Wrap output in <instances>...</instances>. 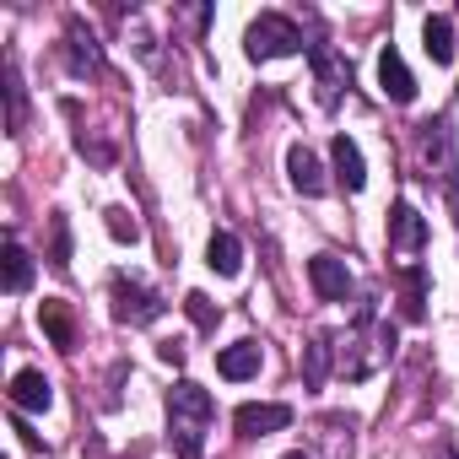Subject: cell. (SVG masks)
<instances>
[{"label":"cell","mask_w":459,"mask_h":459,"mask_svg":"<svg viewBox=\"0 0 459 459\" xmlns=\"http://www.w3.org/2000/svg\"><path fill=\"white\" fill-rule=\"evenodd\" d=\"M211 421H216V400H211V389H200V384H189V378L168 389V432H173L178 459H200Z\"/></svg>","instance_id":"cell-1"},{"label":"cell","mask_w":459,"mask_h":459,"mask_svg":"<svg viewBox=\"0 0 459 459\" xmlns=\"http://www.w3.org/2000/svg\"><path fill=\"white\" fill-rule=\"evenodd\" d=\"M244 49H249V60H281V55H303L308 44H303V28H298L292 17L260 12V17L249 22V33H244Z\"/></svg>","instance_id":"cell-2"},{"label":"cell","mask_w":459,"mask_h":459,"mask_svg":"<svg viewBox=\"0 0 459 459\" xmlns=\"http://www.w3.org/2000/svg\"><path fill=\"white\" fill-rule=\"evenodd\" d=\"M308 60H314V82H319V103L330 108L346 87H351V60L330 44H308Z\"/></svg>","instance_id":"cell-3"},{"label":"cell","mask_w":459,"mask_h":459,"mask_svg":"<svg viewBox=\"0 0 459 459\" xmlns=\"http://www.w3.org/2000/svg\"><path fill=\"white\" fill-rule=\"evenodd\" d=\"M162 308H168V303H162L157 292H146V287H135V281H125V276L114 281V319H119V325H157Z\"/></svg>","instance_id":"cell-4"},{"label":"cell","mask_w":459,"mask_h":459,"mask_svg":"<svg viewBox=\"0 0 459 459\" xmlns=\"http://www.w3.org/2000/svg\"><path fill=\"white\" fill-rule=\"evenodd\" d=\"M233 427L244 437H271V432L292 427V405H281V400H249V405L233 411Z\"/></svg>","instance_id":"cell-5"},{"label":"cell","mask_w":459,"mask_h":459,"mask_svg":"<svg viewBox=\"0 0 459 459\" xmlns=\"http://www.w3.org/2000/svg\"><path fill=\"white\" fill-rule=\"evenodd\" d=\"M421 244H427V216L411 200H394V211H389V249L394 255H421Z\"/></svg>","instance_id":"cell-6"},{"label":"cell","mask_w":459,"mask_h":459,"mask_svg":"<svg viewBox=\"0 0 459 459\" xmlns=\"http://www.w3.org/2000/svg\"><path fill=\"white\" fill-rule=\"evenodd\" d=\"M308 281H314V292H319L325 303H341V298L351 292V271H346V260H335V255H314V260H308Z\"/></svg>","instance_id":"cell-7"},{"label":"cell","mask_w":459,"mask_h":459,"mask_svg":"<svg viewBox=\"0 0 459 459\" xmlns=\"http://www.w3.org/2000/svg\"><path fill=\"white\" fill-rule=\"evenodd\" d=\"M378 87H384V98H389V103H411V98H416V76L405 71V60H400V49H394V44L378 55Z\"/></svg>","instance_id":"cell-8"},{"label":"cell","mask_w":459,"mask_h":459,"mask_svg":"<svg viewBox=\"0 0 459 459\" xmlns=\"http://www.w3.org/2000/svg\"><path fill=\"white\" fill-rule=\"evenodd\" d=\"M330 162H335V184H341L346 195H357V189L368 184V168H362V152H357L351 135H335V141H330Z\"/></svg>","instance_id":"cell-9"},{"label":"cell","mask_w":459,"mask_h":459,"mask_svg":"<svg viewBox=\"0 0 459 459\" xmlns=\"http://www.w3.org/2000/svg\"><path fill=\"white\" fill-rule=\"evenodd\" d=\"M260 362H265V351H260V341H238V346H221L216 351V373L221 378H255L260 373Z\"/></svg>","instance_id":"cell-10"},{"label":"cell","mask_w":459,"mask_h":459,"mask_svg":"<svg viewBox=\"0 0 459 459\" xmlns=\"http://www.w3.org/2000/svg\"><path fill=\"white\" fill-rule=\"evenodd\" d=\"M12 405H17V411H49V405H55V384H49L39 368H22V373L12 378Z\"/></svg>","instance_id":"cell-11"},{"label":"cell","mask_w":459,"mask_h":459,"mask_svg":"<svg viewBox=\"0 0 459 459\" xmlns=\"http://www.w3.org/2000/svg\"><path fill=\"white\" fill-rule=\"evenodd\" d=\"M287 173H292V189H303V195H325L330 189V178H325V168H319V157L308 146L287 152Z\"/></svg>","instance_id":"cell-12"},{"label":"cell","mask_w":459,"mask_h":459,"mask_svg":"<svg viewBox=\"0 0 459 459\" xmlns=\"http://www.w3.org/2000/svg\"><path fill=\"white\" fill-rule=\"evenodd\" d=\"M205 265H211L216 276H238V271H244V244L227 233V227H216L211 244H205Z\"/></svg>","instance_id":"cell-13"},{"label":"cell","mask_w":459,"mask_h":459,"mask_svg":"<svg viewBox=\"0 0 459 459\" xmlns=\"http://www.w3.org/2000/svg\"><path fill=\"white\" fill-rule=\"evenodd\" d=\"M421 49L432 55V65H454V22L448 17H427L421 22Z\"/></svg>","instance_id":"cell-14"},{"label":"cell","mask_w":459,"mask_h":459,"mask_svg":"<svg viewBox=\"0 0 459 459\" xmlns=\"http://www.w3.org/2000/svg\"><path fill=\"white\" fill-rule=\"evenodd\" d=\"M39 319H44V330H49V341H55L60 351H71V346H76V319H71V308H65L60 298H44Z\"/></svg>","instance_id":"cell-15"},{"label":"cell","mask_w":459,"mask_h":459,"mask_svg":"<svg viewBox=\"0 0 459 459\" xmlns=\"http://www.w3.org/2000/svg\"><path fill=\"white\" fill-rule=\"evenodd\" d=\"M28 287H33V255L17 238H6V292H28Z\"/></svg>","instance_id":"cell-16"},{"label":"cell","mask_w":459,"mask_h":459,"mask_svg":"<svg viewBox=\"0 0 459 459\" xmlns=\"http://www.w3.org/2000/svg\"><path fill=\"white\" fill-rule=\"evenodd\" d=\"M325 378H330V335H314V341L303 346V384L319 389Z\"/></svg>","instance_id":"cell-17"},{"label":"cell","mask_w":459,"mask_h":459,"mask_svg":"<svg viewBox=\"0 0 459 459\" xmlns=\"http://www.w3.org/2000/svg\"><path fill=\"white\" fill-rule=\"evenodd\" d=\"M184 314L195 319V330H216V325H221V308H216L205 292H189V298H184Z\"/></svg>","instance_id":"cell-18"},{"label":"cell","mask_w":459,"mask_h":459,"mask_svg":"<svg viewBox=\"0 0 459 459\" xmlns=\"http://www.w3.org/2000/svg\"><path fill=\"white\" fill-rule=\"evenodd\" d=\"M103 216H108V233H114L119 244H141V221H135L130 211H119V205H114V211H103Z\"/></svg>","instance_id":"cell-19"},{"label":"cell","mask_w":459,"mask_h":459,"mask_svg":"<svg viewBox=\"0 0 459 459\" xmlns=\"http://www.w3.org/2000/svg\"><path fill=\"white\" fill-rule=\"evenodd\" d=\"M49 265H71V227H65V216H55V249H49Z\"/></svg>","instance_id":"cell-20"},{"label":"cell","mask_w":459,"mask_h":459,"mask_svg":"<svg viewBox=\"0 0 459 459\" xmlns=\"http://www.w3.org/2000/svg\"><path fill=\"white\" fill-rule=\"evenodd\" d=\"M157 357H162L168 368H184V346H178V341H162V346H157Z\"/></svg>","instance_id":"cell-21"},{"label":"cell","mask_w":459,"mask_h":459,"mask_svg":"<svg viewBox=\"0 0 459 459\" xmlns=\"http://www.w3.org/2000/svg\"><path fill=\"white\" fill-rule=\"evenodd\" d=\"M281 459H314V454H303V448H298V454H281Z\"/></svg>","instance_id":"cell-22"},{"label":"cell","mask_w":459,"mask_h":459,"mask_svg":"<svg viewBox=\"0 0 459 459\" xmlns=\"http://www.w3.org/2000/svg\"><path fill=\"white\" fill-rule=\"evenodd\" d=\"M437 459H454V448H443V454H437Z\"/></svg>","instance_id":"cell-23"}]
</instances>
